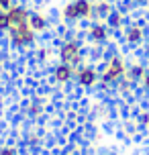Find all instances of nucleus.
<instances>
[{
    "label": "nucleus",
    "instance_id": "1",
    "mask_svg": "<svg viewBox=\"0 0 149 155\" xmlns=\"http://www.w3.org/2000/svg\"><path fill=\"white\" fill-rule=\"evenodd\" d=\"M127 70H129V65H127L125 57L121 53H110L98 68V71H100V86L104 90L117 88L127 78Z\"/></svg>",
    "mask_w": 149,
    "mask_h": 155
},
{
    "label": "nucleus",
    "instance_id": "2",
    "mask_svg": "<svg viewBox=\"0 0 149 155\" xmlns=\"http://www.w3.org/2000/svg\"><path fill=\"white\" fill-rule=\"evenodd\" d=\"M92 8H94V0H70L61 8V18L65 23L92 21Z\"/></svg>",
    "mask_w": 149,
    "mask_h": 155
},
{
    "label": "nucleus",
    "instance_id": "3",
    "mask_svg": "<svg viewBox=\"0 0 149 155\" xmlns=\"http://www.w3.org/2000/svg\"><path fill=\"white\" fill-rule=\"evenodd\" d=\"M57 57H59L61 63H68V65L78 68V65H82L84 59H86L84 45L80 43L78 39H63V43L57 47Z\"/></svg>",
    "mask_w": 149,
    "mask_h": 155
},
{
    "label": "nucleus",
    "instance_id": "4",
    "mask_svg": "<svg viewBox=\"0 0 149 155\" xmlns=\"http://www.w3.org/2000/svg\"><path fill=\"white\" fill-rule=\"evenodd\" d=\"M6 37L10 41V45L16 49H27L37 41V33L31 29V25H15V27H8Z\"/></svg>",
    "mask_w": 149,
    "mask_h": 155
},
{
    "label": "nucleus",
    "instance_id": "5",
    "mask_svg": "<svg viewBox=\"0 0 149 155\" xmlns=\"http://www.w3.org/2000/svg\"><path fill=\"white\" fill-rule=\"evenodd\" d=\"M76 84L80 88H86V90L94 88L96 84H100V71L90 63H82L76 68Z\"/></svg>",
    "mask_w": 149,
    "mask_h": 155
},
{
    "label": "nucleus",
    "instance_id": "6",
    "mask_svg": "<svg viewBox=\"0 0 149 155\" xmlns=\"http://www.w3.org/2000/svg\"><path fill=\"white\" fill-rule=\"evenodd\" d=\"M123 41L127 47H139L147 41V29L141 23H131L129 27H125L123 33Z\"/></svg>",
    "mask_w": 149,
    "mask_h": 155
},
{
    "label": "nucleus",
    "instance_id": "7",
    "mask_svg": "<svg viewBox=\"0 0 149 155\" xmlns=\"http://www.w3.org/2000/svg\"><path fill=\"white\" fill-rule=\"evenodd\" d=\"M108 35H110V29L106 27V23L92 21V23L88 25V29H86L88 41H90V43H94V45H102V43H106V41H108Z\"/></svg>",
    "mask_w": 149,
    "mask_h": 155
},
{
    "label": "nucleus",
    "instance_id": "8",
    "mask_svg": "<svg viewBox=\"0 0 149 155\" xmlns=\"http://www.w3.org/2000/svg\"><path fill=\"white\" fill-rule=\"evenodd\" d=\"M51 78H53L55 84H70L71 80H76V68L74 65H68V63H55L53 70H51Z\"/></svg>",
    "mask_w": 149,
    "mask_h": 155
},
{
    "label": "nucleus",
    "instance_id": "9",
    "mask_svg": "<svg viewBox=\"0 0 149 155\" xmlns=\"http://www.w3.org/2000/svg\"><path fill=\"white\" fill-rule=\"evenodd\" d=\"M6 15H8L10 27H15V25H27L29 23L31 10H29V6H25V4H21V2H15V4L6 10Z\"/></svg>",
    "mask_w": 149,
    "mask_h": 155
},
{
    "label": "nucleus",
    "instance_id": "10",
    "mask_svg": "<svg viewBox=\"0 0 149 155\" xmlns=\"http://www.w3.org/2000/svg\"><path fill=\"white\" fill-rule=\"evenodd\" d=\"M112 10H114L112 0H94V8H92V21L104 23ZM92 21H90V23H92Z\"/></svg>",
    "mask_w": 149,
    "mask_h": 155
},
{
    "label": "nucleus",
    "instance_id": "11",
    "mask_svg": "<svg viewBox=\"0 0 149 155\" xmlns=\"http://www.w3.org/2000/svg\"><path fill=\"white\" fill-rule=\"evenodd\" d=\"M29 25H31V29L37 33V35H41V33H47L49 31L51 21H49V16L45 15V12L35 10V12H31V16H29Z\"/></svg>",
    "mask_w": 149,
    "mask_h": 155
},
{
    "label": "nucleus",
    "instance_id": "12",
    "mask_svg": "<svg viewBox=\"0 0 149 155\" xmlns=\"http://www.w3.org/2000/svg\"><path fill=\"white\" fill-rule=\"evenodd\" d=\"M145 74H147V68H145L141 61H135V63H131L129 70H127V80H129L133 86H137V84L143 82Z\"/></svg>",
    "mask_w": 149,
    "mask_h": 155
},
{
    "label": "nucleus",
    "instance_id": "13",
    "mask_svg": "<svg viewBox=\"0 0 149 155\" xmlns=\"http://www.w3.org/2000/svg\"><path fill=\"white\" fill-rule=\"evenodd\" d=\"M104 23H106V27H108L110 31H121V29H125V12L114 8Z\"/></svg>",
    "mask_w": 149,
    "mask_h": 155
},
{
    "label": "nucleus",
    "instance_id": "14",
    "mask_svg": "<svg viewBox=\"0 0 149 155\" xmlns=\"http://www.w3.org/2000/svg\"><path fill=\"white\" fill-rule=\"evenodd\" d=\"M43 102L41 100H31V104H29V114L31 116H39L41 112H43Z\"/></svg>",
    "mask_w": 149,
    "mask_h": 155
},
{
    "label": "nucleus",
    "instance_id": "15",
    "mask_svg": "<svg viewBox=\"0 0 149 155\" xmlns=\"http://www.w3.org/2000/svg\"><path fill=\"white\" fill-rule=\"evenodd\" d=\"M137 124L141 129H149V110H141L137 114Z\"/></svg>",
    "mask_w": 149,
    "mask_h": 155
},
{
    "label": "nucleus",
    "instance_id": "16",
    "mask_svg": "<svg viewBox=\"0 0 149 155\" xmlns=\"http://www.w3.org/2000/svg\"><path fill=\"white\" fill-rule=\"evenodd\" d=\"M8 27H10V23H8L6 10H0V33H2V31H8Z\"/></svg>",
    "mask_w": 149,
    "mask_h": 155
},
{
    "label": "nucleus",
    "instance_id": "17",
    "mask_svg": "<svg viewBox=\"0 0 149 155\" xmlns=\"http://www.w3.org/2000/svg\"><path fill=\"white\" fill-rule=\"evenodd\" d=\"M0 155H18V149L15 145H2L0 147Z\"/></svg>",
    "mask_w": 149,
    "mask_h": 155
},
{
    "label": "nucleus",
    "instance_id": "18",
    "mask_svg": "<svg viewBox=\"0 0 149 155\" xmlns=\"http://www.w3.org/2000/svg\"><path fill=\"white\" fill-rule=\"evenodd\" d=\"M35 57H37V61H45V59H49V49L47 47H39L37 53H35Z\"/></svg>",
    "mask_w": 149,
    "mask_h": 155
},
{
    "label": "nucleus",
    "instance_id": "19",
    "mask_svg": "<svg viewBox=\"0 0 149 155\" xmlns=\"http://www.w3.org/2000/svg\"><path fill=\"white\" fill-rule=\"evenodd\" d=\"M15 4V0H0V10H8Z\"/></svg>",
    "mask_w": 149,
    "mask_h": 155
},
{
    "label": "nucleus",
    "instance_id": "20",
    "mask_svg": "<svg viewBox=\"0 0 149 155\" xmlns=\"http://www.w3.org/2000/svg\"><path fill=\"white\" fill-rule=\"evenodd\" d=\"M141 86H143V90H145V92L149 94V70H147V74H145V78H143Z\"/></svg>",
    "mask_w": 149,
    "mask_h": 155
},
{
    "label": "nucleus",
    "instance_id": "21",
    "mask_svg": "<svg viewBox=\"0 0 149 155\" xmlns=\"http://www.w3.org/2000/svg\"><path fill=\"white\" fill-rule=\"evenodd\" d=\"M137 6H149V0H133Z\"/></svg>",
    "mask_w": 149,
    "mask_h": 155
},
{
    "label": "nucleus",
    "instance_id": "22",
    "mask_svg": "<svg viewBox=\"0 0 149 155\" xmlns=\"http://www.w3.org/2000/svg\"><path fill=\"white\" fill-rule=\"evenodd\" d=\"M145 55H147V59H149V39H147V43H145Z\"/></svg>",
    "mask_w": 149,
    "mask_h": 155
},
{
    "label": "nucleus",
    "instance_id": "23",
    "mask_svg": "<svg viewBox=\"0 0 149 155\" xmlns=\"http://www.w3.org/2000/svg\"><path fill=\"white\" fill-rule=\"evenodd\" d=\"M61 155H80V153H74V151H68V153H61Z\"/></svg>",
    "mask_w": 149,
    "mask_h": 155
},
{
    "label": "nucleus",
    "instance_id": "24",
    "mask_svg": "<svg viewBox=\"0 0 149 155\" xmlns=\"http://www.w3.org/2000/svg\"><path fill=\"white\" fill-rule=\"evenodd\" d=\"M104 155H117V153H112V151H108V153H104Z\"/></svg>",
    "mask_w": 149,
    "mask_h": 155
}]
</instances>
